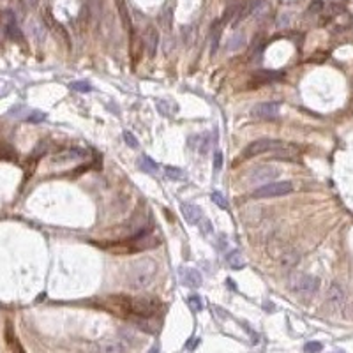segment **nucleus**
<instances>
[{
    "label": "nucleus",
    "mask_w": 353,
    "mask_h": 353,
    "mask_svg": "<svg viewBox=\"0 0 353 353\" xmlns=\"http://www.w3.org/2000/svg\"><path fill=\"white\" fill-rule=\"evenodd\" d=\"M274 159L279 161H297V155H299V149L295 145H290V143H285L283 147L276 149L274 152H270Z\"/></svg>",
    "instance_id": "obj_13"
},
{
    "label": "nucleus",
    "mask_w": 353,
    "mask_h": 353,
    "mask_svg": "<svg viewBox=\"0 0 353 353\" xmlns=\"http://www.w3.org/2000/svg\"><path fill=\"white\" fill-rule=\"evenodd\" d=\"M182 283L189 288L202 286V274L196 269H182Z\"/></svg>",
    "instance_id": "obj_14"
},
{
    "label": "nucleus",
    "mask_w": 353,
    "mask_h": 353,
    "mask_svg": "<svg viewBox=\"0 0 353 353\" xmlns=\"http://www.w3.org/2000/svg\"><path fill=\"white\" fill-rule=\"evenodd\" d=\"M212 202L216 205H218L219 208H223V210H228V202H226V198H224V196L221 193H219V191H214V193H212Z\"/></svg>",
    "instance_id": "obj_29"
},
{
    "label": "nucleus",
    "mask_w": 353,
    "mask_h": 353,
    "mask_svg": "<svg viewBox=\"0 0 353 353\" xmlns=\"http://www.w3.org/2000/svg\"><path fill=\"white\" fill-rule=\"evenodd\" d=\"M286 286L291 291H295V293L311 297L319 290V279L315 276H309V274L291 272L290 276H288V279H286Z\"/></svg>",
    "instance_id": "obj_2"
},
{
    "label": "nucleus",
    "mask_w": 353,
    "mask_h": 353,
    "mask_svg": "<svg viewBox=\"0 0 353 353\" xmlns=\"http://www.w3.org/2000/svg\"><path fill=\"white\" fill-rule=\"evenodd\" d=\"M161 307V302L154 297H134L129 299V313L133 316L154 318Z\"/></svg>",
    "instance_id": "obj_3"
},
{
    "label": "nucleus",
    "mask_w": 353,
    "mask_h": 353,
    "mask_svg": "<svg viewBox=\"0 0 353 353\" xmlns=\"http://www.w3.org/2000/svg\"><path fill=\"white\" fill-rule=\"evenodd\" d=\"M187 305L194 311V313H198V311L203 309V302H202V299H200V297H196V295L189 297V299H187Z\"/></svg>",
    "instance_id": "obj_30"
},
{
    "label": "nucleus",
    "mask_w": 353,
    "mask_h": 353,
    "mask_svg": "<svg viewBox=\"0 0 353 353\" xmlns=\"http://www.w3.org/2000/svg\"><path fill=\"white\" fill-rule=\"evenodd\" d=\"M285 145V141L279 140H269V138H261V140H256L249 143L247 149L244 150V157H254V155L260 154H267V152H274L276 149Z\"/></svg>",
    "instance_id": "obj_6"
},
{
    "label": "nucleus",
    "mask_w": 353,
    "mask_h": 353,
    "mask_svg": "<svg viewBox=\"0 0 353 353\" xmlns=\"http://www.w3.org/2000/svg\"><path fill=\"white\" fill-rule=\"evenodd\" d=\"M155 274H157V261L152 258H140L127 267L126 285L129 290L141 291L154 283Z\"/></svg>",
    "instance_id": "obj_1"
},
{
    "label": "nucleus",
    "mask_w": 353,
    "mask_h": 353,
    "mask_svg": "<svg viewBox=\"0 0 353 353\" xmlns=\"http://www.w3.org/2000/svg\"><path fill=\"white\" fill-rule=\"evenodd\" d=\"M143 46H145V51L150 58L155 57L157 48H159V34H157V30L154 27L147 29L145 35H143Z\"/></svg>",
    "instance_id": "obj_11"
},
{
    "label": "nucleus",
    "mask_w": 353,
    "mask_h": 353,
    "mask_svg": "<svg viewBox=\"0 0 353 353\" xmlns=\"http://www.w3.org/2000/svg\"><path fill=\"white\" fill-rule=\"evenodd\" d=\"M149 353H159V346H154V348H150Z\"/></svg>",
    "instance_id": "obj_40"
},
{
    "label": "nucleus",
    "mask_w": 353,
    "mask_h": 353,
    "mask_svg": "<svg viewBox=\"0 0 353 353\" xmlns=\"http://www.w3.org/2000/svg\"><path fill=\"white\" fill-rule=\"evenodd\" d=\"M293 193V184L285 180V182H270V184L267 185H261L258 187L252 196L254 198H279V196H286V194H291Z\"/></svg>",
    "instance_id": "obj_4"
},
{
    "label": "nucleus",
    "mask_w": 353,
    "mask_h": 353,
    "mask_svg": "<svg viewBox=\"0 0 353 353\" xmlns=\"http://www.w3.org/2000/svg\"><path fill=\"white\" fill-rule=\"evenodd\" d=\"M182 216H184L185 221H187L189 224H198L200 219L203 218V216H202V210L193 203H182Z\"/></svg>",
    "instance_id": "obj_16"
},
{
    "label": "nucleus",
    "mask_w": 353,
    "mask_h": 353,
    "mask_svg": "<svg viewBox=\"0 0 353 353\" xmlns=\"http://www.w3.org/2000/svg\"><path fill=\"white\" fill-rule=\"evenodd\" d=\"M221 168H223V154H221V150H216V154H214V169L219 171Z\"/></svg>",
    "instance_id": "obj_36"
},
{
    "label": "nucleus",
    "mask_w": 353,
    "mask_h": 353,
    "mask_svg": "<svg viewBox=\"0 0 353 353\" xmlns=\"http://www.w3.org/2000/svg\"><path fill=\"white\" fill-rule=\"evenodd\" d=\"M198 228H200V232H202V235H212V223H210L207 218L200 219Z\"/></svg>",
    "instance_id": "obj_31"
},
{
    "label": "nucleus",
    "mask_w": 353,
    "mask_h": 353,
    "mask_svg": "<svg viewBox=\"0 0 353 353\" xmlns=\"http://www.w3.org/2000/svg\"><path fill=\"white\" fill-rule=\"evenodd\" d=\"M171 19H173V13H171V9H169V7H166V9H163V13L159 15L157 21H159L161 29L169 30V27H171Z\"/></svg>",
    "instance_id": "obj_24"
},
{
    "label": "nucleus",
    "mask_w": 353,
    "mask_h": 353,
    "mask_svg": "<svg viewBox=\"0 0 353 353\" xmlns=\"http://www.w3.org/2000/svg\"><path fill=\"white\" fill-rule=\"evenodd\" d=\"M124 141H126L129 147H133V149H138V147H140V143H138V140H136V136L133 134V133H129V131L124 133Z\"/></svg>",
    "instance_id": "obj_34"
},
{
    "label": "nucleus",
    "mask_w": 353,
    "mask_h": 353,
    "mask_svg": "<svg viewBox=\"0 0 353 353\" xmlns=\"http://www.w3.org/2000/svg\"><path fill=\"white\" fill-rule=\"evenodd\" d=\"M117 4H118V13H120V18L124 21L126 27L131 25V19H129V13H127V5L124 4V0H117Z\"/></svg>",
    "instance_id": "obj_28"
},
{
    "label": "nucleus",
    "mask_w": 353,
    "mask_h": 353,
    "mask_svg": "<svg viewBox=\"0 0 353 353\" xmlns=\"http://www.w3.org/2000/svg\"><path fill=\"white\" fill-rule=\"evenodd\" d=\"M159 238L152 235L150 232L141 233L138 237H133V242L129 244L131 251H147V249H154L155 246H159Z\"/></svg>",
    "instance_id": "obj_8"
},
{
    "label": "nucleus",
    "mask_w": 353,
    "mask_h": 353,
    "mask_svg": "<svg viewBox=\"0 0 353 353\" xmlns=\"http://www.w3.org/2000/svg\"><path fill=\"white\" fill-rule=\"evenodd\" d=\"M173 50H175V37L166 34L165 37H163V51H165V55H169Z\"/></svg>",
    "instance_id": "obj_27"
},
{
    "label": "nucleus",
    "mask_w": 353,
    "mask_h": 353,
    "mask_svg": "<svg viewBox=\"0 0 353 353\" xmlns=\"http://www.w3.org/2000/svg\"><path fill=\"white\" fill-rule=\"evenodd\" d=\"M279 260H281V265L283 267L291 269V267H295L297 263L300 261V254L295 251V249H283Z\"/></svg>",
    "instance_id": "obj_18"
},
{
    "label": "nucleus",
    "mask_w": 353,
    "mask_h": 353,
    "mask_svg": "<svg viewBox=\"0 0 353 353\" xmlns=\"http://www.w3.org/2000/svg\"><path fill=\"white\" fill-rule=\"evenodd\" d=\"M73 88H74V90H80V92H88V90H92V87H90V83H88V82H76V83H73Z\"/></svg>",
    "instance_id": "obj_37"
},
{
    "label": "nucleus",
    "mask_w": 353,
    "mask_h": 353,
    "mask_svg": "<svg viewBox=\"0 0 353 353\" xmlns=\"http://www.w3.org/2000/svg\"><path fill=\"white\" fill-rule=\"evenodd\" d=\"M182 39H184V43L187 46H193L194 39H196V29H194V25H185V27H182Z\"/></svg>",
    "instance_id": "obj_25"
},
{
    "label": "nucleus",
    "mask_w": 353,
    "mask_h": 353,
    "mask_svg": "<svg viewBox=\"0 0 353 353\" xmlns=\"http://www.w3.org/2000/svg\"><path fill=\"white\" fill-rule=\"evenodd\" d=\"M138 166H140L141 171H145V173H150V175H155L157 169H159V166L155 165V161L150 159L149 155H141L140 159H138Z\"/></svg>",
    "instance_id": "obj_21"
},
{
    "label": "nucleus",
    "mask_w": 353,
    "mask_h": 353,
    "mask_svg": "<svg viewBox=\"0 0 353 353\" xmlns=\"http://www.w3.org/2000/svg\"><path fill=\"white\" fill-rule=\"evenodd\" d=\"M165 175H166V179H169V180H182L184 179V171H182L180 168H175V166H166Z\"/></svg>",
    "instance_id": "obj_26"
},
{
    "label": "nucleus",
    "mask_w": 353,
    "mask_h": 353,
    "mask_svg": "<svg viewBox=\"0 0 353 353\" xmlns=\"http://www.w3.org/2000/svg\"><path fill=\"white\" fill-rule=\"evenodd\" d=\"M5 32H7V35H9L11 39H16V41L21 39V32H19L18 25H16V19L11 15H9V21L5 23Z\"/></svg>",
    "instance_id": "obj_23"
},
{
    "label": "nucleus",
    "mask_w": 353,
    "mask_h": 353,
    "mask_svg": "<svg viewBox=\"0 0 353 353\" xmlns=\"http://www.w3.org/2000/svg\"><path fill=\"white\" fill-rule=\"evenodd\" d=\"M252 117L256 118H274L279 115V104L277 102H258L256 106L252 108Z\"/></svg>",
    "instance_id": "obj_10"
},
{
    "label": "nucleus",
    "mask_w": 353,
    "mask_h": 353,
    "mask_svg": "<svg viewBox=\"0 0 353 353\" xmlns=\"http://www.w3.org/2000/svg\"><path fill=\"white\" fill-rule=\"evenodd\" d=\"M321 350H323V344L318 343V341L305 343V346H304V353H319Z\"/></svg>",
    "instance_id": "obj_32"
},
{
    "label": "nucleus",
    "mask_w": 353,
    "mask_h": 353,
    "mask_svg": "<svg viewBox=\"0 0 353 353\" xmlns=\"http://www.w3.org/2000/svg\"><path fill=\"white\" fill-rule=\"evenodd\" d=\"M344 300H346V293H344L343 286L337 285V283H332L329 286V291H327V302H329V305L334 307V309H341L344 305Z\"/></svg>",
    "instance_id": "obj_9"
},
{
    "label": "nucleus",
    "mask_w": 353,
    "mask_h": 353,
    "mask_svg": "<svg viewBox=\"0 0 353 353\" xmlns=\"http://www.w3.org/2000/svg\"><path fill=\"white\" fill-rule=\"evenodd\" d=\"M21 2H23V5L27 9H34L35 5L39 4V0H21Z\"/></svg>",
    "instance_id": "obj_39"
},
{
    "label": "nucleus",
    "mask_w": 353,
    "mask_h": 353,
    "mask_svg": "<svg viewBox=\"0 0 353 353\" xmlns=\"http://www.w3.org/2000/svg\"><path fill=\"white\" fill-rule=\"evenodd\" d=\"M88 152L82 149H69V150H62L51 157V165L62 166V165H73V163H80V161L87 159Z\"/></svg>",
    "instance_id": "obj_7"
},
{
    "label": "nucleus",
    "mask_w": 353,
    "mask_h": 353,
    "mask_svg": "<svg viewBox=\"0 0 353 353\" xmlns=\"http://www.w3.org/2000/svg\"><path fill=\"white\" fill-rule=\"evenodd\" d=\"M133 323L138 327L140 330H143V332H147V334H155L157 332V329H159V325L155 323L152 318H145V316H133Z\"/></svg>",
    "instance_id": "obj_15"
},
{
    "label": "nucleus",
    "mask_w": 353,
    "mask_h": 353,
    "mask_svg": "<svg viewBox=\"0 0 353 353\" xmlns=\"http://www.w3.org/2000/svg\"><path fill=\"white\" fill-rule=\"evenodd\" d=\"M277 175H279V169L276 166H270V165H261L256 166V168L251 169V173H249V182L252 185H267L274 182V179H277Z\"/></svg>",
    "instance_id": "obj_5"
},
{
    "label": "nucleus",
    "mask_w": 353,
    "mask_h": 353,
    "mask_svg": "<svg viewBox=\"0 0 353 353\" xmlns=\"http://www.w3.org/2000/svg\"><path fill=\"white\" fill-rule=\"evenodd\" d=\"M27 30H29V35L34 39L35 43H44L46 41V27H44L43 21L32 18L27 21Z\"/></svg>",
    "instance_id": "obj_12"
},
{
    "label": "nucleus",
    "mask_w": 353,
    "mask_h": 353,
    "mask_svg": "<svg viewBox=\"0 0 353 353\" xmlns=\"http://www.w3.org/2000/svg\"><path fill=\"white\" fill-rule=\"evenodd\" d=\"M288 23H290V15H281L277 19V27L283 29V27H288Z\"/></svg>",
    "instance_id": "obj_38"
},
{
    "label": "nucleus",
    "mask_w": 353,
    "mask_h": 353,
    "mask_svg": "<svg viewBox=\"0 0 353 353\" xmlns=\"http://www.w3.org/2000/svg\"><path fill=\"white\" fill-rule=\"evenodd\" d=\"M226 260H228V265L232 267V269H235V270L246 267V260H244V256H242V252L238 249H233V251L228 252Z\"/></svg>",
    "instance_id": "obj_19"
},
{
    "label": "nucleus",
    "mask_w": 353,
    "mask_h": 353,
    "mask_svg": "<svg viewBox=\"0 0 353 353\" xmlns=\"http://www.w3.org/2000/svg\"><path fill=\"white\" fill-rule=\"evenodd\" d=\"M283 78H285V73H277V71H260L254 74V80H260V83L279 82Z\"/></svg>",
    "instance_id": "obj_20"
},
{
    "label": "nucleus",
    "mask_w": 353,
    "mask_h": 353,
    "mask_svg": "<svg viewBox=\"0 0 353 353\" xmlns=\"http://www.w3.org/2000/svg\"><path fill=\"white\" fill-rule=\"evenodd\" d=\"M350 315L353 316V302H352V305H350Z\"/></svg>",
    "instance_id": "obj_41"
},
{
    "label": "nucleus",
    "mask_w": 353,
    "mask_h": 353,
    "mask_svg": "<svg viewBox=\"0 0 353 353\" xmlns=\"http://www.w3.org/2000/svg\"><path fill=\"white\" fill-rule=\"evenodd\" d=\"M219 37H221V25H218V29H216V32H214V34H212V55H216V51H218Z\"/></svg>",
    "instance_id": "obj_35"
},
{
    "label": "nucleus",
    "mask_w": 353,
    "mask_h": 353,
    "mask_svg": "<svg viewBox=\"0 0 353 353\" xmlns=\"http://www.w3.org/2000/svg\"><path fill=\"white\" fill-rule=\"evenodd\" d=\"M244 44H246V34L244 32H237L233 37H230L228 51H238V50L244 48Z\"/></svg>",
    "instance_id": "obj_22"
},
{
    "label": "nucleus",
    "mask_w": 353,
    "mask_h": 353,
    "mask_svg": "<svg viewBox=\"0 0 353 353\" xmlns=\"http://www.w3.org/2000/svg\"><path fill=\"white\" fill-rule=\"evenodd\" d=\"M46 120V115L43 112H32L29 117H27V122L29 124H41V122Z\"/></svg>",
    "instance_id": "obj_33"
},
{
    "label": "nucleus",
    "mask_w": 353,
    "mask_h": 353,
    "mask_svg": "<svg viewBox=\"0 0 353 353\" xmlns=\"http://www.w3.org/2000/svg\"><path fill=\"white\" fill-rule=\"evenodd\" d=\"M99 353H124V344L118 339H104L99 343Z\"/></svg>",
    "instance_id": "obj_17"
}]
</instances>
